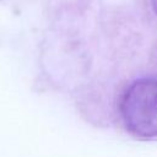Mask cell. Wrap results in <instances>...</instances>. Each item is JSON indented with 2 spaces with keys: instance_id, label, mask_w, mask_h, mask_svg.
<instances>
[{
  "instance_id": "7a4b0ae2",
  "label": "cell",
  "mask_w": 157,
  "mask_h": 157,
  "mask_svg": "<svg viewBox=\"0 0 157 157\" xmlns=\"http://www.w3.org/2000/svg\"><path fill=\"white\" fill-rule=\"evenodd\" d=\"M151 4H152V7H153V10L157 15V0H151Z\"/></svg>"
},
{
  "instance_id": "6da1fadb",
  "label": "cell",
  "mask_w": 157,
  "mask_h": 157,
  "mask_svg": "<svg viewBox=\"0 0 157 157\" xmlns=\"http://www.w3.org/2000/svg\"><path fill=\"white\" fill-rule=\"evenodd\" d=\"M119 113L131 135L140 139L157 137V78L132 81L120 97Z\"/></svg>"
}]
</instances>
